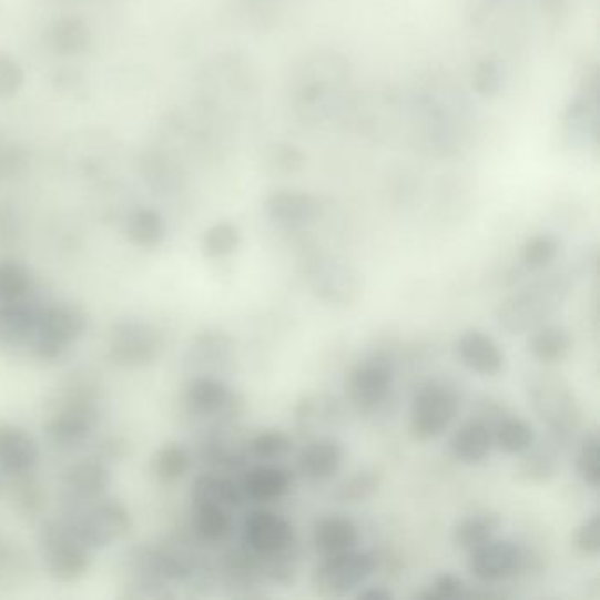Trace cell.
Segmentation results:
<instances>
[{"label": "cell", "instance_id": "obj_1", "mask_svg": "<svg viewBox=\"0 0 600 600\" xmlns=\"http://www.w3.org/2000/svg\"><path fill=\"white\" fill-rule=\"evenodd\" d=\"M572 291L571 275L563 272L546 273L527 282L500 302L497 323L511 335H523L539 328L562 307Z\"/></svg>", "mask_w": 600, "mask_h": 600}, {"label": "cell", "instance_id": "obj_2", "mask_svg": "<svg viewBox=\"0 0 600 600\" xmlns=\"http://www.w3.org/2000/svg\"><path fill=\"white\" fill-rule=\"evenodd\" d=\"M60 518L90 551L108 548L131 532L128 507L104 495L89 502L64 504V515Z\"/></svg>", "mask_w": 600, "mask_h": 600}, {"label": "cell", "instance_id": "obj_3", "mask_svg": "<svg viewBox=\"0 0 600 600\" xmlns=\"http://www.w3.org/2000/svg\"><path fill=\"white\" fill-rule=\"evenodd\" d=\"M528 401L533 413L553 434L566 437L578 430L583 409L569 380L555 372H536L528 377Z\"/></svg>", "mask_w": 600, "mask_h": 600}, {"label": "cell", "instance_id": "obj_4", "mask_svg": "<svg viewBox=\"0 0 600 600\" xmlns=\"http://www.w3.org/2000/svg\"><path fill=\"white\" fill-rule=\"evenodd\" d=\"M87 332V315L71 303H53L39 307L38 323L30 337V353L43 362L64 358Z\"/></svg>", "mask_w": 600, "mask_h": 600}, {"label": "cell", "instance_id": "obj_5", "mask_svg": "<svg viewBox=\"0 0 600 600\" xmlns=\"http://www.w3.org/2000/svg\"><path fill=\"white\" fill-rule=\"evenodd\" d=\"M39 549L48 576L57 583H74L90 567V551L78 541L62 518L44 521L39 533Z\"/></svg>", "mask_w": 600, "mask_h": 600}, {"label": "cell", "instance_id": "obj_6", "mask_svg": "<svg viewBox=\"0 0 600 600\" xmlns=\"http://www.w3.org/2000/svg\"><path fill=\"white\" fill-rule=\"evenodd\" d=\"M460 410V398L449 384L431 380L414 396L410 431L419 443L437 439L451 426Z\"/></svg>", "mask_w": 600, "mask_h": 600}, {"label": "cell", "instance_id": "obj_7", "mask_svg": "<svg viewBox=\"0 0 600 600\" xmlns=\"http://www.w3.org/2000/svg\"><path fill=\"white\" fill-rule=\"evenodd\" d=\"M374 557L354 548L324 557L323 562L315 567L312 584L321 596L340 597L362 588L374 574Z\"/></svg>", "mask_w": 600, "mask_h": 600}, {"label": "cell", "instance_id": "obj_8", "mask_svg": "<svg viewBox=\"0 0 600 600\" xmlns=\"http://www.w3.org/2000/svg\"><path fill=\"white\" fill-rule=\"evenodd\" d=\"M164 337L152 324L143 321H120L111 328V362L128 368L149 366L161 358Z\"/></svg>", "mask_w": 600, "mask_h": 600}, {"label": "cell", "instance_id": "obj_9", "mask_svg": "<svg viewBox=\"0 0 600 600\" xmlns=\"http://www.w3.org/2000/svg\"><path fill=\"white\" fill-rule=\"evenodd\" d=\"M395 380L391 359L374 354L354 366L347 379V393L359 413H374L388 400Z\"/></svg>", "mask_w": 600, "mask_h": 600}, {"label": "cell", "instance_id": "obj_10", "mask_svg": "<svg viewBox=\"0 0 600 600\" xmlns=\"http://www.w3.org/2000/svg\"><path fill=\"white\" fill-rule=\"evenodd\" d=\"M308 282L321 302L329 307H349L362 293L359 273L337 257H319L311 264Z\"/></svg>", "mask_w": 600, "mask_h": 600}, {"label": "cell", "instance_id": "obj_11", "mask_svg": "<svg viewBox=\"0 0 600 600\" xmlns=\"http://www.w3.org/2000/svg\"><path fill=\"white\" fill-rule=\"evenodd\" d=\"M530 553L521 545L511 541L485 542L470 551L469 571L485 583H495L527 571Z\"/></svg>", "mask_w": 600, "mask_h": 600}, {"label": "cell", "instance_id": "obj_12", "mask_svg": "<svg viewBox=\"0 0 600 600\" xmlns=\"http://www.w3.org/2000/svg\"><path fill=\"white\" fill-rule=\"evenodd\" d=\"M189 416L196 419H226L236 410V395L224 380L213 375H196L183 393Z\"/></svg>", "mask_w": 600, "mask_h": 600}, {"label": "cell", "instance_id": "obj_13", "mask_svg": "<svg viewBox=\"0 0 600 600\" xmlns=\"http://www.w3.org/2000/svg\"><path fill=\"white\" fill-rule=\"evenodd\" d=\"M293 525L277 512H251L243 523V542L257 557L270 558L284 553L293 546Z\"/></svg>", "mask_w": 600, "mask_h": 600}, {"label": "cell", "instance_id": "obj_14", "mask_svg": "<svg viewBox=\"0 0 600 600\" xmlns=\"http://www.w3.org/2000/svg\"><path fill=\"white\" fill-rule=\"evenodd\" d=\"M99 425V410L89 398H74L47 425L48 439L59 447H74L89 440Z\"/></svg>", "mask_w": 600, "mask_h": 600}, {"label": "cell", "instance_id": "obj_15", "mask_svg": "<svg viewBox=\"0 0 600 600\" xmlns=\"http://www.w3.org/2000/svg\"><path fill=\"white\" fill-rule=\"evenodd\" d=\"M455 353L465 368L485 377H497L506 366L500 345L482 329L470 328L456 338Z\"/></svg>", "mask_w": 600, "mask_h": 600}, {"label": "cell", "instance_id": "obj_16", "mask_svg": "<svg viewBox=\"0 0 600 600\" xmlns=\"http://www.w3.org/2000/svg\"><path fill=\"white\" fill-rule=\"evenodd\" d=\"M38 440L20 426L0 425V474L6 477H26L39 464Z\"/></svg>", "mask_w": 600, "mask_h": 600}, {"label": "cell", "instance_id": "obj_17", "mask_svg": "<svg viewBox=\"0 0 600 600\" xmlns=\"http://www.w3.org/2000/svg\"><path fill=\"white\" fill-rule=\"evenodd\" d=\"M264 212L275 226L299 230L311 226L319 218L321 203L308 192L278 191L268 196L264 203Z\"/></svg>", "mask_w": 600, "mask_h": 600}, {"label": "cell", "instance_id": "obj_18", "mask_svg": "<svg viewBox=\"0 0 600 600\" xmlns=\"http://www.w3.org/2000/svg\"><path fill=\"white\" fill-rule=\"evenodd\" d=\"M111 485V472L99 458L71 465L62 476V504L89 502L103 497Z\"/></svg>", "mask_w": 600, "mask_h": 600}, {"label": "cell", "instance_id": "obj_19", "mask_svg": "<svg viewBox=\"0 0 600 600\" xmlns=\"http://www.w3.org/2000/svg\"><path fill=\"white\" fill-rule=\"evenodd\" d=\"M132 566L150 583L183 581L192 574V566L182 555L166 549L138 548L131 557Z\"/></svg>", "mask_w": 600, "mask_h": 600}, {"label": "cell", "instance_id": "obj_20", "mask_svg": "<svg viewBox=\"0 0 600 600\" xmlns=\"http://www.w3.org/2000/svg\"><path fill=\"white\" fill-rule=\"evenodd\" d=\"M344 447L335 439H317L303 447L298 467L308 481L323 482L332 479L344 464Z\"/></svg>", "mask_w": 600, "mask_h": 600}, {"label": "cell", "instance_id": "obj_21", "mask_svg": "<svg viewBox=\"0 0 600 600\" xmlns=\"http://www.w3.org/2000/svg\"><path fill=\"white\" fill-rule=\"evenodd\" d=\"M494 447V430L482 419L465 423L451 439V452L455 460L469 467L482 464L490 456Z\"/></svg>", "mask_w": 600, "mask_h": 600}, {"label": "cell", "instance_id": "obj_22", "mask_svg": "<svg viewBox=\"0 0 600 600\" xmlns=\"http://www.w3.org/2000/svg\"><path fill=\"white\" fill-rule=\"evenodd\" d=\"M359 541L358 527L344 516L321 518L314 527V546L323 557L342 553L356 548Z\"/></svg>", "mask_w": 600, "mask_h": 600}, {"label": "cell", "instance_id": "obj_23", "mask_svg": "<svg viewBox=\"0 0 600 600\" xmlns=\"http://www.w3.org/2000/svg\"><path fill=\"white\" fill-rule=\"evenodd\" d=\"M291 477L287 470L272 464L257 465L243 477L242 491L254 502H275L289 490Z\"/></svg>", "mask_w": 600, "mask_h": 600}, {"label": "cell", "instance_id": "obj_24", "mask_svg": "<svg viewBox=\"0 0 600 600\" xmlns=\"http://www.w3.org/2000/svg\"><path fill=\"white\" fill-rule=\"evenodd\" d=\"M38 315L39 307L29 302L0 305V345L18 347L29 344Z\"/></svg>", "mask_w": 600, "mask_h": 600}, {"label": "cell", "instance_id": "obj_25", "mask_svg": "<svg viewBox=\"0 0 600 600\" xmlns=\"http://www.w3.org/2000/svg\"><path fill=\"white\" fill-rule=\"evenodd\" d=\"M532 337L528 340V350L532 353L537 362L545 365H557L566 362L572 353L571 333L557 324H542L533 329Z\"/></svg>", "mask_w": 600, "mask_h": 600}, {"label": "cell", "instance_id": "obj_26", "mask_svg": "<svg viewBox=\"0 0 600 600\" xmlns=\"http://www.w3.org/2000/svg\"><path fill=\"white\" fill-rule=\"evenodd\" d=\"M243 497L245 495L235 481L218 474H201L192 485V502L194 504H215L233 511L242 506Z\"/></svg>", "mask_w": 600, "mask_h": 600}, {"label": "cell", "instance_id": "obj_27", "mask_svg": "<svg viewBox=\"0 0 600 600\" xmlns=\"http://www.w3.org/2000/svg\"><path fill=\"white\" fill-rule=\"evenodd\" d=\"M166 221L154 209H140L128 221V238L140 248H157L166 240Z\"/></svg>", "mask_w": 600, "mask_h": 600}, {"label": "cell", "instance_id": "obj_28", "mask_svg": "<svg viewBox=\"0 0 600 600\" xmlns=\"http://www.w3.org/2000/svg\"><path fill=\"white\" fill-rule=\"evenodd\" d=\"M500 527V518L494 512L481 511L465 516L455 528V545L464 551H472L491 541Z\"/></svg>", "mask_w": 600, "mask_h": 600}, {"label": "cell", "instance_id": "obj_29", "mask_svg": "<svg viewBox=\"0 0 600 600\" xmlns=\"http://www.w3.org/2000/svg\"><path fill=\"white\" fill-rule=\"evenodd\" d=\"M533 443H536V434L532 426L525 419L509 416V418L500 419L495 426L494 444L506 455H525L532 449Z\"/></svg>", "mask_w": 600, "mask_h": 600}, {"label": "cell", "instance_id": "obj_30", "mask_svg": "<svg viewBox=\"0 0 600 600\" xmlns=\"http://www.w3.org/2000/svg\"><path fill=\"white\" fill-rule=\"evenodd\" d=\"M191 465L192 455L187 447L180 443H170L155 452L152 472L164 485H173L189 472Z\"/></svg>", "mask_w": 600, "mask_h": 600}, {"label": "cell", "instance_id": "obj_31", "mask_svg": "<svg viewBox=\"0 0 600 600\" xmlns=\"http://www.w3.org/2000/svg\"><path fill=\"white\" fill-rule=\"evenodd\" d=\"M231 350H233V344L230 337L217 332L205 333L191 345L187 363L196 368L218 366L231 358Z\"/></svg>", "mask_w": 600, "mask_h": 600}, {"label": "cell", "instance_id": "obj_32", "mask_svg": "<svg viewBox=\"0 0 600 600\" xmlns=\"http://www.w3.org/2000/svg\"><path fill=\"white\" fill-rule=\"evenodd\" d=\"M194 530L206 542L222 541L230 533L231 509L215 504H194Z\"/></svg>", "mask_w": 600, "mask_h": 600}, {"label": "cell", "instance_id": "obj_33", "mask_svg": "<svg viewBox=\"0 0 600 600\" xmlns=\"http://www.w3.org/2000/svg\"><path fill=\"white\" fill-rule=\"evenodd\" d=\"M32 277L23 264L14 261L0 263V305L29 302Z\"/></svg>", "mask_w": 600, "mask_h": 600}, {"label": "cell", "instance_id": "obj_34", "mask_svg": "<svg viewBox=\"0 0 600 600\" xmlns=\"http://www.w3.org/2000/svg\"><path fill=\"white\" fill-rule=\"evenodd\" d=\"M52 43L57 52L64 55H77L90 44V29L81 18H62L53 26Z\"/></svg>", "mask_w": 600, "mask_h": 600}, {"label": "cell", "instance_id": "obj_35", "mask_svg": "<svg viewBox=\"0 0 600 600\" xmlns=\"http://www.w3.org/2000/svg\"><path fill=\"white\" fill-rule=\"evenodd\" d=\"M560 247V240L551 233L533 235L521 248V264L530 272H545L557 261Z\"/></svg>", "mask_w": 600, "mask_h": 600}, {"label": "cell", "instance_id": "obj_36", "mask_svg": "<svg viewBox=\"0 0 600 600\" xmlns=\"http://www.w3.org/2000/svg\"><path fill=\"white\" fill-rule=\"evenodd\" d=\"M242 235L233 222H217L203 236V254L209 260H224L238 251Z\"/></svg>", "mask_w": 600, "mask_h": 600}, {"label": "cell", "instance_id": "obj_37", "mask_svg": "<svg viewBox=\"0 0 600 600\" xmlns=\"http://www.w3.org/2000/svg\"><path fill=\"white\" fill-rule=\"evenodd\" d=\"M380 474L377 470H359V472L345 479L338 486L337 498L340 502L359 504L365 502L368 498L374 497L379 490Z\"/></svg>", "mask_w": 600, "mask_h": 600}, {"label": "cell", "instance_id": "obj_38", "mask_svg": "<svg viewBox=\"0 0 600 600\" xmlns=\"http://www.w3.org/2000/svg\"><path fill=\"white\" fill-rule=\"evenodd\" d=\"M289 437L281 430H264L251 440V452L264 464L281 460L291 451Z\"/></svg>", "mask_w": 600, "mask_h": 600}, {"label": "cell", "instance_id": "obj_39", "mask_svg": "<svg viewBox=\"0 0 600 600\" xmlns=\"http://www.w3.org/2000/svg\"><path fill=\"white\" fill-rule=\"evenodd\" d=\"M576 470L581 481L597 490L600 486V443L597 434L584 437L576 458Z\"/></svg>", "mask_w": 600, "mask_h": 600}, {"label": "cell", "instance_id": "obj_40", "mask_svg": "<svg viewBox=\"0 0 600 600\" xmlns=\"http://www.w3.org/2000/svg\"><path fill=\"white\" fill-rule=\"evenodd\" d=\"M506 73L500 60L485 59L476 65L472 73V87L477 94L495 98L502 90Z\"/></svg>", "mask_w": 600, "mask_h": 600}, {"label": "cell", "instance_id": "obj_41", "mask_svg": "<svg viewBox=\"0 0 600 600\" xmlns=\"http://www.w3.org/2000/svg\"><path fill=\"white\" fill-rule=\"evenodd\" d=\"M26 85V71L22 65L9 55L8 52H0V99H13L20 94Z\"/></svg>", "mask_w": 600, "mask_h": 600}, {"label": "cell", "instance_id": "obj_42", "mask_svg": "<svg viewBox=\"0 0 600 600\" xmlns=\"http://www.w3.org/2000/svg\"><path fill=\"white\" fill-rule=\"evenodd\" d=\"M558 465L553 455L546 451H537L528 456L521 465V472L528 481L546 482L557 474Z\"/></svg>", "mask_w": 600, "mask_h": 600}, {"label": "cell", "instance_id": "obj_43", "mask_svg": "<svg viewBox=\"0 0 600 600\" xmlns=\"http://www.w3.org/2000/svg\"><path fill=\"white\" fill-rule=\"evenodd\" d=\"M600 516L593 515L579 525L574 536V545L584 557H597L600 551Z\"/></svg>", "mask_w": 600, "mask_h": 600}, {"label": "cell", "instance_id": "obj_44", "mask_svg": "<svg viewBox=\"0 0 600 600\" xmlns=\"http://www.w3.org/2000/svg\"><path fill=\"white\" fill-rule=\"evenodd\" d=\"M464 590V581L455 574H440L434 579V583L426 588V592H423L421 599L426 600H446L455 599L460 596Z\"/></svg>", "mask_w": 600, "mask_h": 600}, {"label": "cell", "instance_id": "obj_45", "mask_svg": "<svg viewBox=\"0 0 600 600\" xmlns=\"http://www.w3.org/2000/svg\"><path fill=\"white\" fill-rule=\"evenodd\" d=\"M273 170L282 171V173H293L294 170H299L303 164V154L294 146L281 145L273 150L270 155Z\"/></svg>", "mask_w": 600, "mask_h": 600}, {"label": "cell", "instance_id": "obj_46", "mask_svg": "<svg viewBox=\"0 0 600 600\" xmlns=\"http://www.w3.org/2000/svg\"><path fill=\"white\" fill-rule=\"evenodd\" d=\"M358 599L363 600H391L395 599V596H393L391 590H388L386 587H380V584H377V587H368L365 588V590H362V592L358 593Z\"/></svg>", "mask_w": 600, "mask_h": 600}]
</instances>
